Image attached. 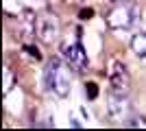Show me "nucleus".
<instances>
[{
	"label": "nucleus",
	"mask_w": 146,
	"mask_h": 131,
	"mask_svg": "<svg viewBox=\"0 0 146 131\" xmlns=\"http://www.w3.org/2000/svg\"><path fill=\"white\" fill-rule=\"evenodd\" d=\"M107 76H109V85H111V92H118V94H129L131 90V76H129L124 63L113 59L107 68Z\"/></svg>",
	"instance_id": "obj_5"
},
{
	"label": "nucleus",
	"mask_w": 146,
	"mask_h": 131,
	"mask_svg": "<svg viewBox=\"0 0 146 131\" xmlns=\"http://www.w3.org/2000/svg\"><path fill=\"white\" fill-rule=\"evenodd\" d=\"M61 35V22L55 13L50 11H39L35 18V37L39 39L42 44L50 46L55 44Z\"/></svg>",
	"instance_id": "obj_2"
},
{
	"label": "nucleus",
	"mask_w": 146,
	"mask_h": 131,
	"mask_svg": "<svg viewBox=\"0 0 146 131\" xmlns=\"http://www.w3.org/2000/svg\"><path fill=\"white\" fill-rule=\"evenodd\" d=\"M83 2H85V0H68V5H76V7L83 5Z\"/></svg>",
	"instance_id": "obj_12"
},
{
	"label": "nucleus",
	"mask_w": 146,
	"mask_h": 131,
	"mask_svg": "<svg viewBox=\"0 0 146 131\" xmlns=\"http://www.w3.org/2000/svg\"><path fill=\"white\" fill-rule=\"evenodd\" d=\"M124 125H127V127H144V129H146V118H144V116H133V120L129 118Z\"/></svg>",
	"instance_id": "obj_9"
},
{
	"label": "nucleus",
	"mask_w": 146,
	"mask_h": 131,
	"mask_svg": "<svg viewBox=\"0 0 146 131\" xmlns=\"http://www.w3.org/2000/svg\"><path fill=\"white\" fill-rule=\"evenodd\" d=\"M70 70L72 68L68 66V61H61L59 57L50 59V63L46 66V72H44L46 85L59 98H66L68 94H70V90H72V74H70Z\"/></svg>",
	"instance_id": "obj_1"
},
{
	"label": "nucleus",
	"mask_w": 146,
	"mask_h": 131,
	"mask_svg": "<svg viewBox=\"0 0 146 131\" xmlns=\"http://www.w3.org/2000/svg\"><path fill=\"white\" fill-rule=\"evenodd\" d=\"M113 5H124V2H129V0H111Z\"/></svg>",
	"instance_id": "obj_13"
},
{
	"label": "nucleus",
	"mask_w": 146,
	"mask_h": 131,
	"mask_svg": "<svg viewBox=\"0 0 146 131\" xmlns=\"http://www.w3.org/2000/svg\"><path fill=\"white\" fill-rule=\"evenodd\" d=\"M107 114H109L111 120L116 122H127L129 118H133V107H131V100L127 98V94H118L109 90V96H107Z\"/></svg>",
	"instance_id": "obj_4"
},
{
	"label": "nucleus",
	"mask_w": 146,
	"mask_h": 131,
	"mask_svg": "<svg viewBox=\"0 0 146 131\" xmlns=\"http://www.w3.org/2000/svg\"><path fill=\"white\" fill-rule=\"evenodd\" d=\"M92 15H94V11H92V9H83V11H81V18H83V20H90L92 18Z\"/></svg>",
	"instance_id": "obj_11"
},
{
	"label": "nucleus",
	"mask_w": 146,
	"mask_h": 131,
	"mask_svg": "<svg viewBox=\"0 0 146 131\" xmlns=\"http://www.w3.org/2000/svg\"><path fill=\"white\" fill-rule=\"evenodd\" d=\"M85 94H87V98L90 100H94L98 96V87H96V83H85Z\"/></svg>",
	"instance_id": "obj_10"
},
{
	"label": "nucleus",
	"mask_w": 146,
	"mask_h": 131,
	"mask_svg": "<svg viewBox=\"0 0 146 131\" xmlns=\"http://www.w3.org/2000/svg\"><path fill=\"white\" fill-rule=\"evenodd\" d=\"M61 55L68 61V66L76 72H83L87 68V55L81 46V42H66L63 48H61Z\"/></svg>",
	"instance_id": "obj_6"
},
{
	"label": "nucleus",
	"mask_w": 146,
	"mask_h": 131,
	"mask_svg": "<svg viewBox=\"0 0 146 131\" xmlns=\"http://www.w3.org/2000/svg\"><path fill=\"white\" fill-rule=\"evenodd\" d=\"M131 50L140 59H146V33H135L131 37Z\"/></svg>",
	"instance_id": "obj_7"
},
{
	"label": "nucleus",
	"mask_w": 146,
	"mask_h": 131,
	"mask_svg": "<svg viewBox=\"0 0 146 131\" xmlns=\"http://www.w3.org/2000/svg\"><path fill=\"white\" fill-rule=\"evenodd\" d=\"M2 74H5V79H2V96H7V94H9V90L13 87V72H11V68H9V66H5Z\"/></svg>",
	"instance_id": "obj_8"
},
{
	"label": "nucleus",
	"mask_w": 146,
	"mask_h": 131,
	"mask_svg": "<svg viewBox=\"0 0 146 131\" xmlns=\"http://www.w3.org/2000/svg\"><path fill=\"white\" fill-rule=\"evenodd\" d=\"M135 20H137V13L131 7H127V2H124V5H116L113 9L107 11L105 24L109 26L111 31H127V29H131L135 24Z\"/></svg>",
	"instance_id": "obj_3"
}]
</instances>
